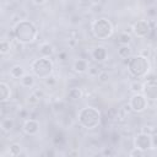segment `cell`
<instances>
[{
    "label": "cell",
    "instance_id": "obj_1",
    "mask_svg": "<svg viewBox=\"0 0 157 157\" xmlns=\"http://www.w3.org/2000/svg\"><path fill=\"white\" fill-rule=\"evenodd\" d=\"M13 32H15L16 40L21 44L33 43L38 36V29H37L36 25L28 20L18 21L13 27Z\"/></svg>",
    "mask_w": 157,
    "mask_h": 157
},
{
    "label": "cell",
    "instance_id": "obj_6",
    "mask_svg": "<svg viewBox=\"0 0 157 157\" xmlns=\"http://www.w3.org/2000/svg\"><path fill=\"white\" fill-rule=\"evenodd\" d=\"M147 104H148V99L145 97V94L142 92L141 93H134L130 98V102H129L131 110L135 113L144 112L147 108Z\"/></svg>",
    "mask_w": 157,
    "mask_h": 157
},
{
    "label": "cell",
    "instance_id": "obj_4",
    "mask_svg": "<svg viewBox=\"0 0 157 157\" xmlns=\"http://www.w3.org/2000/svg\"><path fill=\"white\" fill-rule=\"evenodd\" d=\"M31 69H32V72L34 74V76L44 80L45 77H48V76H50L53 74L54 65H53V61L49 58L40 56V58H38V59L32 61Z\"/></svg>",
    "mask_w": 157,
    "mask_h": 157
},
{
    "label": "cell",
    "instance_id": "obj_8",
    "mask_svg": "<svg viewBox=\"0 0 157 157\" xmlns=\"http://www.w3.org/2000/svg\"><path fill=\"white\" fill-rule=\"evenodd\" d=\"M132 32L139 38H145L151 32V23L147 20H139L132 25Z\"/></svg>",
    "mask_w": 157,
    "mask_h": 157
},
{
    "label": "cell",
    "instance_id": "obj_2",
    "mask_svg": "<svg viewBox=\"0 0 157 157\" xmlns=\"http://www.w3.org/2000/svg\"><path fill=\"white\" fill-rule=\"evenodd\" d=\"M101 112L94 107H85L81 108L77 114V120L80 125L87 130L96 129L101 124Z\"/></svg>",
    "mask_w": 157,
    "mask_h": 157
},
{
    "label": "cell",
    "instance_id": "obj_10",
    "mask_svg": "<svg viewBox=\"0 0 157 157\" xmlns=\"http://www.w3.org/2000/svg\"><path fill=\"white\" fill-rule=\"evenodd\" d=\"M22 129H23V131H25L27 135L34 136V135H37V134L39 132V130H40V124H39V121L36 120V119H26L25 123H23V125H22Z\"/></svg>",
    "mask_w": 157,
    "mask_h": 157
},
{
    "label": "cell",
    "instance_id": "obj_32",
    "mask_svg": "<svg viewBox=\"0 0 157 157\" xmlns=\"http://www.w3.org/2000/svg\"><path fill=\"white\" fill-rule=\"evenodd\" d=\"M34 93H36V96L39 98V99H42V98H44V92L42 91V90H34L33 91Z\"/></svg>",
    "mask_w": 157,
    "mask_h": 157
},
{
    "label": "cell",
    "instance_id": "obj_5",
    "mask_svg": "<svg viewBox=\"0 0 157 157\" xmlns=\"http://www.w3.org/2000/svg\"><path fill=\"white\" fill-rule=\"evenodd\" d=\"M92 34L96 39L104 40L113 34V26L107 18H98L92 23Z\"/></svg>",
    "mask_w": 157,
    "mask_h": 157
},
{
    "label": "cell",
    "instance_id": "obj_36",
    "mask_svg": "<svg viewBox=\"0 0 157 157\" xmlns=\"http://www.w3.org/2000/svg\"><path fill=\"white\" fill-rule=\"evenodd\" d=\"M75 43H76V39H75V38H71L70 42H69V45H70L71 48H74V47H75Z\"/></svg>",
    "mask_w": 157,
    "mask_h": 157
},
{
    "label": "cell",
    "instance_id": "obj_24",
    "mask_svg": "<svg viewBox=\"0 0 157 157\" xmlns=\"http://www.w3.org/2000/svg\"><path fill=\"white\" fill-rule=\"evenodd\" d=\"M44 83H45V86H48V87H54V86L58 83V80H56L55 76L50 75V76H48V77L44 78Z\"/></svg>",
    "mask_w": 157,
    "mask_h": 157
},
{
    "label": "cell",
    "instance_id": "obj_35",
    "mask_svg": "<svg viewBox=\"0 0 157 157\" xmlns=\"http://www.w3.org/2000/svg\"><path fill=\"white\" fill-rule=\"evenodd\" d=\"M66 56H67L66 53H65V52H61V53L58 55V59H59V60H66Z\"/></svg>",
    "mask_w": 157,
    "mask_h": 157
},
{
    "label": "cell",
    "instance_id": "obj_13",
    "mask_svg": "<svg viewBox=\"0 0 157 157\" xmlns=\"http://www.w3.org/2000/svg\"><path fill=\"white\" fill-rule=\"evenodd\" d=\"M38 50H39V53H40L42 56H47V58H50L54 54V47L49 42L40 43L39 47H38Z\"/></svg>",
    "mask_w": 157,
    "mask_h": 157
},
{
    "label": "cell",
    "instance_id": "obj_33",
    "mask_svg": "<svg viewBox=\"0 0 157 157\" xmlns=\"http://www.w3.org/2000/svg\"><path fill=\"white\" fill-rule=\"evenodd\" d=\"M140 55H142V56H145V58H148V56H150V49H148V48L142 49V50L140 52Z\"/></svg>",
    "mask_w": 157,
    "mask_h": 157
},
{
    "label": "cell",
    "instance_id": "obj_9",
    "mask_svg": "<svg viewBox=\"0 0 157 157\" xmlns=\"http://www.w3.org/2000/svg\"><path fill=\"white\" fill-rule=\"evenodd\" d=\"M142 93L148 101H156L157 99V78L146 80V82L144 83Z\"/></svg>",
    "mask_w": 157,
    "mask_h": 157
},
{
    "label": "cell",
    "instance_id": "obj_20",
    "mask_svg": "<svg viewBox=\"0 0 157 157\" xmlns=\"http://www.w3.org/2000/svg\"><path fill=\"white\" fill-rule=\"evenodd\" d=\"M22 153V146L17 142H13L9 146V155L12 156V157H16V156H20Z\"/></svg>",
    "mask_w": 157,
    "mask_h": 157
},
{
    "label": "cell",
    "instance_id": "obj_29",
    "mask_svg": "<svg viewBox=\"0 0 157 157\" xmlns=\"http://www.w3.org/2000/svg\"><path fill=\"white\" fill-rule=\"evenodd\" d=\"M142 132L153 135V134H156V130H155V128H151V126H144V128H142Z\"/></svg>",
    "mask_w": 157,
    "mask_h": 157
},
{
    "label": "cell",
    "instance_id": "obj_22",
    "mask_svg": "<svg viewBox=\"0 0 157 157\" xmlns=\"http://www.w3.org/2000/svg\"><path fill=\"white\" fill-rule=\"evenodd\" d=\"M129 88H130V91L132 92V93H141L142 92V90H144V83L141 82V81H132L131 83H130V86H129Z\"/></svg>",
    "mask_w": 157,
    "mask_h": 157
},
{
    "label": "cell",
    "instance_id": "obj_11",
    "mask_svg": "<svg viewBox=\"0 0 157 157\" xmlns=\"http://www.w3.org/2000/svg\"><path fill=\"white\" fill-rule=\"evenodd\" d=\"M72 69L77 74H85L86 71H88L90 65L86 59H76L72 64Z\"/></svg>",
    "mask_w": 157,
    "mask_h": 157
},
{
    "label": "cell",
    "instance_id": "obj_21",
    "mask_svg": "<svg viewBox=\"0 0 157 157\" xmlns=\"http://www.w3.org/2000/svg\"><path fill=\"white\" fill-rule=\"evenodd\" d=\"M10 50H11V42L9 39H2L0 42V54L6 55L7 53H10Z\"/></svg>",
    "mask_w": 157,
    "mask_h": 157
},
{
    "label": "cell",
    "instance_id": "obj_27",
    "mask_svg": "<svg viewBox=\"0 0 157 157\" xmlns=\"http://www.w3.org/2000/svg\"><path fill=\"white\" fill-rule=\"evenodd\" d=\"M145 155V151H142V150H140V148H137V147H134L132 150H130V152H129V156L130 157H142Z\"/></svg>",
    "mask_w": 157,
    "mask_h": 157
},
{
    "label": "cell",
    "instance_id": "obj_34",
    "mask_svg": "<svg viewBox=\"0 0 157 157\" xmlns=\"http://www.w3.org/2000/svg\"><path fill=\"white\" fill-rule=\"evenodd\" d=\"M147 13H148L150 16H155V15H157V10H156L155 7H150V9L147 10Z\"/></svg>",
    "mask_w": 157,
    "mask_h": 157
},
{
    "label": "cell",
    "instance_id": "obj_37",
    "mask_svg": "<svg viewBox=\"0 0 157 157\" xmlns=\"http://www.w3.org/2000/svg\"><path fill=\"white\" fill-rule=\"evenodd\" d=\"M33 2H34L36 5H43V4L45 2V0H33Z\"/></svg>",
    "mask_w": 157,
    "mask_h": 157
},
{
    "label": "cell",
    "instance_id": "obj_31",
    "mask_svg": "<svg viewBox=\"0 0 157 157\" xmlns=\"http://www.w3.org/2000/svg\"><path fill=\"white\" fill-rule=\"evenodd\" d=\"M151 139H152V148H157V132L151 135Z\"/></svg>",
    "mask_w": 157,
    "mask_h": 157
},
{
    "label": "cell",
    "instance_id": "obj_15",
    "mask_svg": "<svg viewBox=\"0 0 157 157\" xmlns=\"http://www.w3.org/2000/svg\"><path fill=\"white\" fill-rule=\"evenodd\" d=\"M82 96H83V93H82L81 88H78V87H72V88H70V90L67 91L66 98H67V101H70V102H77V101H80V99L82 98Z\"/></svg>",
    "mask_w": 157,
    "mask_h": 157
},
{
    "label": "cell",
    "instance_id": "obj_30",
    "mask_svg": "<svg viewBox=\"0 0 157 157\" xmlns=\"http://www.w3.org/2000/svg\"><path fill=\"white\" fill-rule=\"evenodd\" d=\"M102 155H104V156H113L114 155V151L112 150V148H104L103 150V152H102Z\"/></svg>",
    "mask_w": 157,
    "mask_h": 157
},
{
    "label": "cell",
    "instance_id": "obj_26",
    "mask_svg": "<svg viewBox=\"0 0 157 157\" xmlns=\"http://www.w3.org/2000/svg\"><path fill=\"white\" fill-rule=\"evenodd\" d=\"M39 98L36 96V93L34 92H32V93H29V96H28V98H27V103L29 104V105H36V104H38L39 103Z\"/></svg>",
    "mask_w": 157,
    "mask_h": 157
},
{
    "label": "cell",
    "instance_id": "obj_3",
    "mask_svg": "<svg viewBox=\"0 0 157 157\" xmlns=\"http://www.w3.org/2000/svg\"><path fill=\"white\" fill-rule=\"evenodd\" d=\"M128 70L134 77H137V78L146 77L150 71L148 58H145L140 54L130 56L128 59Z\"/></svg>",
    "mask_w": 157,
    "mask_h": 157
},
{
    "label": "cell",
    "instance_id": "obj_17",
    "mask_svg": "<svg viewBox=\"0 0 157 157\" xmlns=\"http://www.w3.org/2000/svg\"><path fill=\"white\" fill-rule=\"evenodd\" d=\"M0 128L4 132H10L15 128V121L12 118H4L0 123Z\"/></svg>",
    "mask_w": 157,
    "mask_h": 157
},
{
    "label": "cell",
    "instance_id": "obj_14",
    "mask_svg": "<svg viewBox=\"0 0 157 157\" xmlns=\"http://www.w3.org/2000/svg\"><path fill=\"white\" fill-rule=\"evenodd\" d=\"M11 98V88L6 82H0V101L1 103L7 102Z\"/></svg>",
    "mask_w": 157,
    "mask_h": 157
},
{
    "label": "cell",
    "instance_id": "obj_12",
    "mask_svg": "<svg viewBox=\"0 0 157 157\" xmlns=\"http://www.w3.org/2000/svg\"><path fill=\"white\" fill-rule=\"evenodd\" d=\"M92 58H93L96 61H98V63L104 61V60L107 59V49H105L104 47H102V45L96 47V48L92 50Z\"/></svg>",
    "mask_w": 157,
    "mask_h": 157
},
{
    "label": "cell",
    "instance_id": "obj_19",
    "mask_svg": "<svg viewBox=\"0 0 157 157\" xmlns=\"http://www.w3.org/2000/svg\"><path fill=\"white\" fill-rule=\"evenodd\" d=\"M26 72H25V69H23V66H21V65H15V66H12L11 69H10V76L12 77V78H21L23 75H25Z\"/></svg>",
    "mask_w": 157,
    "mask_h": 157
},
{
    "label": "cell",
    "instance_id": "obj_16",
    "mask_svg": "<svg viewBox=\"0 0 157 157\" xmlns=\"http://www.w3.org/2000/svg\"><path fill=\"white\" fill-rule=\"evenodd\" d=\"M20 83H21L22 87L31 88V87L34 86V83H36V78H34V76L31 75V74H25V75L20 78Z\"/></svg>",
    "mask_w": 157,
    "mask_h": 157
},
{
    "label": "cell",
    "instance_id": "obj_28",
    "mask_svg": "<svg viewBox=\"0 0 157 157\" xmlns=\"http://www.w3.org/2000/svg\"><path fill=\"white\" fill-rule=\"evenodd\" d=\"M98 81L99 82H102V83H104V82H108V80H109V74L107 72V71H99V74H98Z\"/></svg>",
    "mask_w": 157,
    "mask_h": 157
},
{
    "label": "cell",
    "instance_id": "obj_7",
    "mask_svg": "<svg viewBox=\"0 0 157 157\" xmlns=\"http://www.w3.org/2000/svg\"><path fill=\"white\" fill-rule=\"evenodd\" d=\"M134 147H137L142 151H148L152 148V139L150 134L146 132H140L134 137Z\"/></svg>",
    "mask_w": 157,
    "mask_h": 157
},
{
    "label": "cell",
    "instance_id": "obj_25",
    "mask_svg": "<svg viewBox=\"0 0 157 157\" xmlns=\"http://www.w3.org/2000/svg\"><path fill=\"white\" fill-rule=\"evenodd\" d=\"M53 142H54V145H56V146H63L64 142H65L64 135H63L61 132H58V134L55 135V137L53 139Z\"/></svg>",
    "mask_w": 157,
    "mask_h": 157
},
{
    "label": "cell",
    "instance_id": "obj_38",
    "mask_svg": "<svg viewBox=\"0 0 157 157\" xmlns=\"http://www.w3.org/2000/svg\"><path fill=\"white\" fill-rule=\"evenodd\" d=\"M78 155V151H69V156H76Z\"/></svg>",
    "mask_w": 157,
    "mask_h": 157
},
{
    "label": "cell",
    "instance_id": "obj_18",
    "mask_svg": "<svg viewBox=\"0 0 157 157\" xmlns=\"http://www.w3.org/2000/svg\"><path fill=\"white\" fill-rule=\"evenodd\" d=\"M131 53H132V49L130 48L129 44H123L119 47L118 49V55L121 58V59H129L131 56Z\"/></svg>",
    "mask_w": 157,
    "mask_h": 157
},
{
    "label": "cell",
    "instance_id": "obj_23",
    "mask_svg": "<svg viewBox=\"0 0 157 157\" xmlns=\"http://www.w3.org/2000/svg\"><path fill=\"white\" fill-rule=\"evenodd\" d=\"M117 40H118V43H119L120 45H123V44H129V43L131 42V37H130L128 33H120V34L118 36Z\"/></svg>",
    "mask_w": 157,
    "mask_h": 157
}]
</instances>
